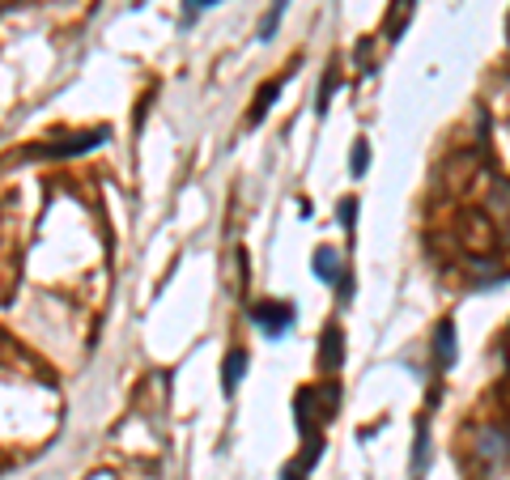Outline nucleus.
<instances>
[{
  "instance_id": "nucleus-12",
  "label": "nucleus",
  "mask_w": 510,
  "mask_h": 480,
  "mask_svg": "<svg viewBox=\"0 0 510 480\" xmlns=\"http://www.w3.org/2000/svg\"><path fill=\"white\" fill-rule=\"evenodd\" d=\"M285 4H290V0H273L268 18L259 21V30H255V39H259V43H268V39L276 35V26H281V13H285Z\"/></svg>"
},
{
  "instance_id": "nucleus-5",
  "label": "nucleus",
  "mask_w": 510,
  "mask_h": 480,
  "mask_svg": "<svg viewBox=\"0 0 510 480\" xmlns=\"http://www.w3.org/2000/svg\"><path fill=\"white\" fill-rule=\"evenodd\" d=\"M311 268H315V276H319L323 285H332V289H336V281H340V276L349 272V268H345V260H340V251L328 247V243H323V247H315Z\"/></svg>"
},
{
  "instance_id": "nucleus-10",
  "label": "nucleus",
  "mask_w": 510,
  "mask_h": 480,
  "mask_svg": "<svg viewBox=\"0 0 510 480\" xmlns=\"http://www.w3.org/2000/svg\"><path fill=\"white\" fill-rule=\"evenodd\" d=\"M472 272H476V285H481V289H485V285H506V281H510V272H502L498 264H490V260H476Z\"/></svg>"
},
{
  "instance_id": "nucleus-4",
  "label": "nucleus",
  "mask_w": 510,
  "mask_h": 480,
  "mask_svg": "<svg viewBox=\"0 0 510 480\" xmlns=\"http://www.w3.org/2000/svg\"><path fill=\"white\" fill-rule=\"evenodd\" d=\"M345 362V332L340 327H323V336H319V370L323 374H336Z\"/></svg>"
},
{
  "instance_id": "nucleus-14",
  "label": "nucleus",
  "mask_w": 510,
  "mask_h": 480,
  "mask_svg": "<svg viewBox=\"0 0 510 480\" xmlns=\"http://www.w3.org/2000/svg\"><path fill=\"white\" fill-rule=\"evenodd\" d=\"M336 90H340V73H328V81H323V85H319V94H315V111H319V116H328V107H332V94Z\"/></svg>"
},
{
  "instance_id": "nucleus-17",
  "label": "nucleus",
  "mask_w": 510,
  "mask_h": 480,
  "mask_svg": "<svg viewBox=\"0 0 510 480\" xmlns=\"http://www.w3.org/2000/svg\"><path fill=\"white\" fill-rule=\"evenodd\" d=\"M336 298H340V302H349V298H354V276H349V272L336 281Z\"/></svg>"
},
{
  "instance_id": "nucleus-18",
  "label": "nucleus",
  "mask_w": 510,
  "mask_h": 480,
  "mask_svg": "<svg viewBox=\"0 0 510 480\" xmlns=\"http://www.w3.org/2000/svg\"><path fill=\"white\" fill-rule=\"evenodd\" d=\"M281 480H307V468L294 463V468H285V476H281Z\"/></svg>"
},
{
  "instance_id": "nucleus-16",
  "label": "nucleus",
  "mask_w": 510,
  "mask_h": 480,
  "mask_svg": "<svg viewBox=\"0 0 510 480\" xmlns=\"http://www.w3.org/2000/svg\"><path fill=\"white\" fill-rule=\"evenodd\" d=\"M357 209H362V204H357L354 196H345V200H340V212H336V217H340V226H345V230H354Z\"/></svg>"
},
{
  "instance_id": "nucleus-9",
  "label": "nucleus",
  "mask_w": 510,
  "mask_h": 480,
  "mask_svg": "<svg viewBox=\"0 0 510 480\" xmlns=\"http://www.w3.org/2000/svg\"><path fill=\"white\" fill-rule=\"evenodd\" d=\"M281 98V81H268V85H259V94L251 98V111H247V124H264L268 111H273V102Z\"/></svg>"
},
{
  "instance_id": "nucleus-2",
  "label": "nucleus",
  "mask_w": 510,
  "mask_h": 480,
  "mask_svg": "<svg viewBox=\"0 0 510 480\" xmlns=\"http://www.w3.org/2000/svg\"><path fill=\"white\" fill-rule=\"evenodd\" d=\"M107 128H90V132H77V136H68L64 145H43V149H30V157H77V154H90V149H99L102 140H107Z\"/></svg>"
},
{
  "instance_id": "nucleus-15",
  "label": "nucleus",
  "mask_w": 510,
  "mask_h": 480,
  "mask_svg": "<svg viewBox=\"0 0 510 480\" xmlns=\"http://www.w3.org/2000/svg\"><path fill=\"white\" fill-rule=\"evenodd\" d=\"M213 4H217V0H183V30H187V26H192L204 9H213Z\"/></svg>"
},
{
  "instance_id": "nucleus-3",
  "label": "nucleus",
  "mask_w": 510,
  "mask_h": 480,
  "mask_svg": "<svg viewBox=\"0 0 510 480\" xmlns=\"http://www.w3.org/2000/svg\"><path fill=\"white\" fill-rule=\"evenodd\" d=\"M430 353L438 370H451L455 357H459V336H455V319H438L430 336Z\"/></svg>"
},
{
  "instance_id": "nucleus-8",
  "label": "nucleus",
  "mask_w": 510,
  "mask_h": 480,
  "mask_svg": "<svg viewBox=\"0 0 510 480\" xmlns=\"http://www.w3.org/2000/svg\"><path fill=\"white\" fill-rule=\"evenodd\" d=\"M392 4H395V9L387 13V21H383V35L395 43L400 35H404V26L412 21V13H417V0H392Z\"/></svg>"
},
{
  "instance_id": "nucleus-7",
  "label": "nucleus",
  "mask_w": 510,
  "mask_h": 480,
  "mask_svg": "<svg viewBox=\"0 0 510 480\" xmlns=\"http://www.w3.org/2000/svg\"><path fill=\"white\" fill-rule=\"evenodd\" d=\"M426 468H430V425L417 421V438H412V468H409V476H412V480H421V476H426Z\"/></svg>"
},
{
  "instance_id": "nucleus-19",
  "label": "nucleus",
  "mask_w": 510,
  "mask_h": 480,
  "mask_svg": "<svg viewBox=\"0 0 510 480\" xmlns=\"http://www.w3.org/2000/svg\"><path fill=\"white\" fill-rule=\"evenodd\" d=\"M506 43H510V13H506Z\"/></svg>"
},
{
  "instance_id": "nucleus-6",
  "label": "nucleus",
  "mask_w": 510,
  "mask_h": 480,
  "mask_svg": "<svg viewBox=\"0 0 510 480\" xmlns=\"http://www.w3.org/2000/svg\"><path fill=\"white\" fill-rule=\"evenodd\" d=\"M243 374H247V353H243V348H230V353H226V365H221V391L235 396L238 383H243Z\"/></svg>"
},
{
  "instance_id": "nucleus-13",
  "label": "nucleus",
  "mask_w": 510,
  "mask_h": 480,
  "mask_svg": "<svg viewBox=\"0 0 510 480\" xmlns=\"http://www.w3.org/2000/svg\"><path fill=\"white\" fill-rule=\"evenodd\" d=\"M490 209L498 212V217H510V179H493Z\"/></svg>"
},
{
  "instance_id": "nucleus-1",
  "label": "nucleus",
  "mask_w": 510,
  "mask_h": 480,
  "mask_svg": "<svg viewBox=\"0 0 510 480\" xmlns=\"http://www.w3.org/2000/svg\"><path fill=\"white\" fill-rule=\"evenodd\" d=\"M247 315H251V324L259 327L268 340H281V336L294 327V319H298V315H294V302H273V298H264V302H251V310H247Z\"/></svg>"
},
{
  "instance_id": "nucleus-11",
  "label": "nucleus",
  "mask_w": 510,
  "mask_h": 480,
  "mask_svg": "<svg viewBox=\"0 0 510 480\" xmlns=\"http://www.w3.org/2000/svg\"><path fill=\"white\" fill-rule=\"evenodd\" d=\"M349 171H354V179H362V174L371 171V140L366 136H357L354 149H349Z\"/></svg>"
}]
</instances>
